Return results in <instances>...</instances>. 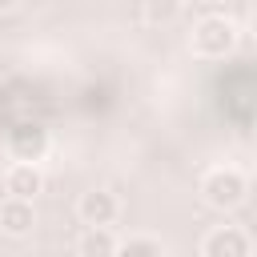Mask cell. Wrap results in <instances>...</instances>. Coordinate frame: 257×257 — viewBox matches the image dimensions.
Instances as JSON below:
<instances>
[{"mask_svg": "<svg viewBox=\"0 0 257 257\" xmlns=\"http://www.w3.org/2000/svg\"><path fill=\"white\" fill-rule=\"evenodd\" d=\"M213 4H225V0H213Z\"/></svg>", "mask_w": 257, "mask_h": 257, "instance_id": "cell-14", "label": "cell"}, {"mask_svg": "<svg viewBox=\"0 0 257 257\" xmlns=\"http://www.w3.org/2000/svg\"><path fill=\"white\" fill-rule=\"evenodd\" d=\"M76 217H80V225H104V229H112L116 217H120V201L108 189H88L76 201Z\"/></svg>", "mask_w": 257, "mask_h": 257, "instance_id": "cell-3", "label": "cell"}, {"mask_svg": "<svg viewBox=\"0 0 257 257\" xmlns=\"http://www.w3.org/2000/svg\"><path fill=\"white\" fill-rule=\"evenodd\" d=\"M44 189V177H40V169H36V161H16V165H8V173H4V193L8 197H36Z\"/></svg>", "mask_w": 257, "mask_h": 257, "instance_id": "cell-7", "label": "cell"}, {"mask_svg": "<svg viewBox=\"0 0 257 257\" xmlns=\"http://www.w3.org/2000/svg\"><path fill=\"white\" fill-rule=\"evenodd\" d=\"M201 197H205L209 209H217V213H233V209L245 205V197H249V177H245L241 169H233V165H217V169L205 173V181H201Z\"/></svg>", "mask_w": 257, "mask_h": 257, "instance_id": "cell-2", "label": "cell"}, {"mask_svg": "<svg viewBox=\"0 0 257 257\" xmlns=\"http://www.w3.org/2000/svg\"><path fill=\"white\" fill-rule=\"evenodd\" d=\"M181 4H185V0H181Z\"/></svg>", "mask_w": 257, "mask_h": 257, "instance_id": "cell-16", "label": "cell"}, {"mask_svg": "<svg viewBox=\"0 0 257 257\" xmlns=\"http://www.w3.org/2000/svg\"><path fill=\"white\" fill-rule=\"evenodd\" d=\"M189 48L201 56V60H225L233 48H237V24L225 16V12H209L197 20L193 36H189Z\"/></svg>", "mask_w": 257, "mask_h": 257, "instance_id": "cell-1", "label": "cell"}, {"mask_svg": "<svg viewBox=\"0 0 257 257\" xmlns=\"http://www.w3.org/2000/svg\"><path fill=\"white\" fill-rule=\"evenodd\" d=\"M253 128H257V112H253Z\"/></svg>", "mask_w": 257, "mask_h": 257, "instance_id": "cell-13", "label": "cell"}, {"mask_svg": "<svg viewBox=\"0 0 257 257\" xmlns=\"http://www.w3.org/2000/svg\"><path fill=\"white\" fill-rule=\"evenodd\" d=\"M249 249H253V241H249L237 225H217V229H209L205 241H201V253H205V257H245Z\"/></svg>", "mask_w": 257, "mask_h": 257, "instance_id": "cell-5", "label": "cell"}, {"mask_svg": "<svg viewBox=\"0 0 257 257\" xmlns=\"http://www.w3.org/2000/svg\"><path fill=\"white\" fill-rule=\"evenodd\" d=\"M48 149H52V137H48V128H40V124H16V128L8 133V153H12V161H44Z\"/></svg>", "mask_w": 257, "mask_h": 257, "instance_id": "cell-4", "label": "cell"}, {"mask_svg": "<svg viewBox=\"0 0 257 257\" xmlns=\"http://www.w3.org/2000/svg\"><path fill=\"white\" fill-rule=\"evenodd\" d=\"M120 253H128V257H161L165 241L161 237H128V241H120Z\"/></svg>", "mask_w": 257, "mask_h": 257, "instance_id": "cell-9", "label": "cell"}, {"mask_svg": "<svg viewBox=\"0 0 257 257\" xmlns=\"http://www.w3.org/2000/svg\"><path fill=\"white\" fill-rule=\"evenodd\" d=\"M76 253L80 257H108V253H120V241L104 225H88V233L76 241Z\"/></svg>", "mask_w": 257, "mask_h": 257, "instance_id": "cell-8", "label": "cell"}, {"mask_svg": "<svg viewBox=\"0 0 257 257\" xmlns=\"http://www.w3.org/2000/svg\"><path fill=\"white\" fill-rule=\"evenodd\" d=\"M249 28H253V36H257V8H253V20H249Z\"/></svg>", "mask_w": 257, "mask_h": 257, "instance_id": "cell-12", "label": "cell"}, {"mask_svg": "<svg viewBox=\"0 0 257 257\" xmlns=\"http://www.w3.org/2000/svg\"><path fill=\"white\" fill-rule=\"evenodd\" d=\"M181 12V0H145V20L149 24H173Z\"/></svg>", "mask_w": 257, "mask_h": 257, "instance_id": "cell-10", "label": "cell"}, {"mask_svg": "<svg viewBox=\"0 0 257 257\" xmlns=\"http://www.w3.org/2000/svg\"><path fill=\"white\" fill-rule=\"evenodd\" d=\"M32 225H36V209H32V201L28 197H8L4 205H0V233L4 237H28L32 233Z\"/></svg>", "mask_w": 257, "mask_h": 257, "instance_id": "cell-6", "label": "cell"}, {"mask_svg": "<svg viewBox=\"0 0 257 257\" xmlns=\"http://www.w3.org/2000/svg\"><path fill=\"white\" fill-rule=\"evenodd\" d=\"M12 8H20V0H0V12H12Z\"/></svg>", "mask_w": 257, "mask_h": 257, "instance_id": "cell-11", "label": "cell"}, {"mask_svg": "<svg viewBox=\"0 0 257 257\" xmlns=\"http://www.w3.org/2000/svg\"><path fill=\"white\" fill-rule=\"evenodd\" d=\"M249 4H253V8H257V0H249Z\"/></svg>", "mask_w": 257, "mask_h": 257, "instance_id": "cell-15", "label": "cell"}]
</instances>
